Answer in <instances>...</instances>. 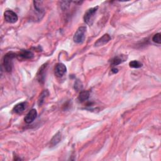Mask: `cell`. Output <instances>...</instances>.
Returning <instances> with one entry per match:
<instances>
[{"mask_svg": "<svg viewBox=\"0 0 161 161\" xmlns=\"http://www.w3.org/2000/svg\"><path fill=\"white\" fill-rule=\"evenodd\" d=\"M37 117V110L35 109H32L27 114V115L24 118V120L27 123L29 124L32 123L35 120Z\"/></svg>", "mask_w": 161, "mask_h": 161, "instance_id": "obj_7", "label": "cell"}, {"mask_svg": "<svg viewBox=\"0 0 161 161\" xmlns=\"http://www.w3.org/2000/svg\"><path fill=\"white\" fill-rule=\"evenodd\" d=\"M4 17L6 22L10 23H15L18 21L17 13L12 10H7L4 13Z\"/></svg>", "mask_w": 161, "mask_h": 161, "instance_id": "obj_4", "label": "cell"}, {"mask_svg": "<svg viewBox=\"0 0 161 161\" xmlns=\"http://www.w3.org/2000/svg\"><path fill=\"white\" fill-rule=\"evenodd\" d=\"M125 60V58L123 56H117L115 57L113 59H112L111 61V64L112 66H117L124 62Z\"/></svg>", "mask_w": 161, "mask_h": 161, "instance_id": "obj_12", "label": "cell"}, {"mask_svg": "<svg viewBox=\"0 0 161 161\" xmlns=\"http://www.w3.org/2000/svg\"><path fill=\"white\" fill-rule=\"evenodd\" d=\"M111 40V37L108 34H104L103 37L99 38L94 43L96 47L102 46L108 43Z\"/></svg>", "mask_w": 161, "mask_h": 161, "instance_id": "obj_10", "label": "cell"}, {"mask_svg": "<svg viewBox=\"0 0 161 161\" xmlns=\"http://www.w3.org/2000/svg\"><path fill=\"white\" fill-rule=\"evenodd\" d=\"M61 140V135L60 132H58L57 134H56L50 140V145L51 147H53L56 145L58 143L60 142Z\"/></svg>", "mask_w": 161, "mask_h": 161, "instance_id": "obj_13", "label": "cell"}, {"mask_svg": "<svg viewBox=\"0 0 161 161\" xmlns=\"http://www.w3.org/2000/svg\"><path fill=\"white\" fill-rule=\"evenodd\" d=\"M66 66L63 63H58L56 64L54 69L55 75L58 78H61L66 73Z\"/></svg>", "mask_w": 161, "mask_h": 161, "instance_id": "obj_6", "label": "cell"}, {"mask_svg": "<svg viewBox=\"0 0 161 161\" xmlns=\"http://www.w3.org/2000/svg\"><path fill=\"white\" fill-rule=\"evenodd\" d=\"M98 7H94L89 9L84 14V20L85 23H86L88 25H91L93 21V18L94 17L95 14L97 12Z\"/></svg>", "mask_w": 161, "mask_h": 161, "instance_id": "obj_3", "label": "cell"}, {"mask_svg": "<svg viewBox=\"0 0 161 161\" xmlns=\"http://www.w3.org/2000/svg\"><path fill=\"white\" fill-rule=\"evenodd\" d=\"M27 102H22L16 104L13 109V112L17 114H20L24 112V110L27 108Z\"/></svg>", "mask_w": 161, "mask_h": 161, "instance_id": "obj_9", "label": "cell"}, {"mask_svg": "<svg viewBox=\"0 0 161 161\" xmlns=\"http://www.w3.org/2000/svg\"><path fill=\"white\" fill-rule=\"evenodd\" d=\"M152 40L153 42H155L156 43L160 44L161 43V34L160 33H156L155 35H154L152 38Z\"/></svg>", "mask_w": 161, "mask_h": 161, "instance_id": "obj_16", "label": "cell"}, {"mask_svg": "<svg viewBox=\"0 0 161 161\" xmlns=\"http://www.w3.org/2000/svg\"><path fill=\"white\" fill-rule=\"evenodd\" d=\"M48 95V92L47 90H45L43 91L41 94L40 95V97L38 98V105L40 106L43 104V103H44L45 101V99L46 98V97Z\"/></svg>", "mask_w": 161, "mask_h": 161, "instance_id": "obj_14", "label": "cell"}, {"mask_svg": "<svg viewBox=\"0 0 161 161\" xmlns=\"http://www.w3.org/2000/svg\"><path fill=\"white\" fill-rule=\"evenodd\" d=\"M17 56L20 60H28L32 59L33 58L34 54L30 50H23L19 52V53L17 55Z\"/></svg>", "mask_w": 161, "mask_h": 161, "instance_id": "obj_5", "label": "cell"}, {"mask_svg": "<svg viewBox=\"0 0 161 161\" xmlns=\"http://www.w3.org/2000/svg\"><path fill=\"white\" fill-rule=\"evenodd\" d=\"M17 56L15 53L13 52H9L6 54L3 59V66L7 72L10 73L12 70L13 59Z\"/></svg>", "mask_w": 161, "mask_h": 161, "instance_id": "obj_1", "label": "cell"}, {"mask_svg": "<svg viewBox=\"0 0 161 161\" xmlns=\"http://www.w3.org/2000/svg\"><path fill=\"white\" fill-rule=\"evenodd\" d=\"M47 68V64H43L39 69L37 73V79L40 83H43L45 80V73H46V69Z\"/></svg>", "mask_w": 161, "mask_h": 161, "instance_id": "obj_8", "label": "cell"}, {"mask_svg": "<svg viewBox=\"0 0 161 161\" xmlns=\"http://www.w3.org/2000/svg\"><path fill=\"white\" fill-rule=\"evenodd\" d=\"M74 88H75L76 90H79V89H81L83 88V86H82V84H81V83H80L79 81H76V83H75Z\"/></svg>", "mask_w": 161, "mask_h": 161, "instance_id": "obj_17", "label": "cell"}, {"mask_svg": "<svg viewBox=\"0 0 161 161\" xmlns=\"http://www.w3.org/2000/svg\"><path fill=\"white\" fill-rule=\"evenodd\" d=\"M129 66L132 68H140L142 66V64L137 61H132L129 63Z\"/></svg>", "mask_w": 161, "mask_h": 161, "instance_id": "obj_15", "label": "cell"}, {"mask_svg": "<svg viewBox=\"0 0 161 161\" xmlns=\"http://www.w3.org/2000/svg\"><path fill=\"white\" fill-rule=\"evenodd\" d=\"M112 71L113 73H118V69H116V68H113V69L112 70Z\"/></svg>", "mask_w": 161, "mask_h": 161, "instance_id": "obj_18", "label": "cell"}, {"mask_svg": "<svg viewBox=\"0 0 161 161\" xmlns=\"http://www.w3.org/2000/svg\"><path fill=\"white\" fill-rule=\"evenodd\" d=\"M89 91H83L80 93L78 96V100L79 102L83 103L87 101L89 98Z\"/></svg>", "mask_w": 161, "mask_h": 161, "instance_id": "obj_11", "label": "cell"}, {"mask_svg": "<svg viewBox=\"0 0 161 161\" xmlns=\"http://www.w3.org/2000/svg\"><path fill=\"white\" fill-rule=\"evenodd\" d=\"M86 27H79L77 31L76 32L74 37H73V40L74 41V42L77 43H80L83 42V41L85 39V34H86Z\"/></svg>", "mask_w": 161, "mask_h": 161, "instance_id": "obj_2", "label": "cell"}]
</instances>
